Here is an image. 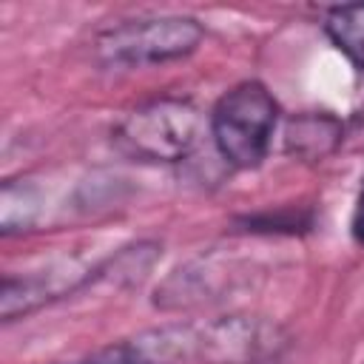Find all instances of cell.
I'll use <instances>...</instances> for the list:
<instances>
[{"instance_id":"cell-1","label":"cell","mask_w":364,"mask_h":364,"mask_svg":"<svg viewBox=\"0 0 364 364\" xmlns=\"http://www.w3.org/2000/svg\"><path fill=\"white\" fill-rule=\"evenodd\" d=\"M122 347L145 364H279L290 336L267 316L222 313L142 330Z\"/></svg>"},{"instance_id":"cell-2","label":"cell","mask_w":364,"mask_h":364,"mask_svg":"<svg viewBox=\"0 0 364 364\" xmlns=\"http://www.w3.org/2000/svg\"><path fill=\"white\" fill-rule=\"evenodd\" d=\"M279 119L282 108L273 91L259 80H242L213 102L208 134L225 165L253 171L267 159Z\"/></svg>"},{"instance_id":"cell-3","label":"cell","mask_w":364,"mask_h":364,"mask_svg":"<svg viewBox=\"0 0 364 364\" xmlns=\"http://www.w3.org/2000/svg\"><path fill=\"white\" fill-rule=\"evenodd\" d=\"M205 136V117L188 97H156L122 114L111 131L119 154L139 162L176 165L188 159Z\"/></svg>"},{"instance_id":"cell-4","label":"cell","mask_w":364,"mask_h":364,"mask_svg":"<svg viewBox=\"0 0 364 364\" xmlns=\"http://www.w3.org/2000/svg\"><path fill=\"white\" fill-rule=\"evenodd\" d=\"M205 40V26L191 14H139L105 26L94 54L105 68H148L191 57Z\"/></svg>"},{"instance_id":"cell-5","label":"cell","mask_w":364,"mask_h":364,"mask_svg":"<svg viewBox=\"0 0 364 364\" xmlns=\"http://www.w3.org/2000/svg\"><path fill=\"white\" fill-rule=\"evenodd\" d=\"M247 279V264L230 253L208 250L173 267L154 290V307L162 313L191 310L222 301Z\"/></svg>"},{"instance_id":"cell-6","label":"cell","mask_w":364,"mask_h":364,"mask_svg":"<svg viewBox=\"0 0 364 364\" xmlns=\"http://www.w3.org/2000/svg\"><path fill=\"white\" fill-rule=\"evenodd\" d=\"M102 276V262L88 264L80 259H57L28 273H9L0 284V316L3 321H14L37 313L46 304H54L85 284Z\"/></svg>"},{"instance_id":"cell-7","label":"cell","mask_w":364,"mask_h":364,"mask_svg":"<svg viewBox=\"0 0 364 364\" xmlns=\"http://www.w3.org/2000/svg\"><path fill=\"white\" fill-rule=\"evenodd\" d=\"M344 139V122L330 111H301L284 122L282 148L287 156L318 165L330 159Z\"/></svg>"},{"instance_id":"cell-8","label":"cell","mask_w":364,"mask_h":364,"mask_svg":"<svg viewBox=\"0 0 364 364\" xmlns=\"http://www.w3.org/2000/svg\"><path fill=\"white\" fill-rule=\"evenodd\" d=\"M327 40L347 57V63L364 74V3L333 6L321 17Z\"/></svg>"},{"instance_id":"cell-9","label":"cell","mask_w":364,"mask_h":364,"mask_svg":"<svg viewBox=\"0 0 364 364\" xmlns=\"http://www.w3.org/2000/svg\"><path fill=\"white\" fill-rule=\"evenodd\" d=\"M242 230L245 233H299L301 228H310L313 219L310 213H279V216H270V213H259V216H245L242 219Z\"/></svg>"},{"instance_id":"cell-10","label":"cell","mask_w":364,"mask_h":364,"mask_svg":"<svg viewBox=\"0 0 364 364\" xmlns=\"http://www.w3.org/2000/svg\"><path fill=\"white\" fill-rule=\"evenodd\" d=\"M71 364H145V361L134 358L122 344H117V347H111L105 353H97L91 358H82V361H71Z\"/></svg>"},{"instance_id":"cell-11","label":"cell","mask_w":364,"mask_h":364,"mask_svg":"<svg viewBox=\"0 0 364 364\" xmlns=\"http://www.w3.org/2000/svg\"><path fill=\"white\" fill-rule=\"evenodd\" d=\"M350 236H353L358 245H364V185H361V191H358V196H355V205H353Z\"/></svg>"}]
</instances>
